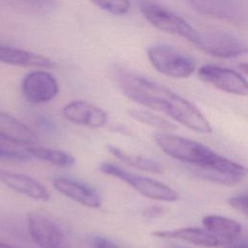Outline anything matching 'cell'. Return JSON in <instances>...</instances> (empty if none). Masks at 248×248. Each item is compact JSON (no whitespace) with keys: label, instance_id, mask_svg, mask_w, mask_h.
I'll return each mask as SVG.
<instances>
[{"label":"cell","instance_id":"52a82bcc","mask_svg":"<svg viewBox=\"0 0 248 248\" xmlns=\"http://www.w3.org/2000/svg\"><path fill=\"white\" fill-rule=\"evenodd\" d=\"M27 230L40 248H68V240L61 226L49 216L30 212L26 217Z\"/></svg>","mask_w":248,"mask_h":248},{"label":"cell","instance_id":"4fadbf2b","mask_svg":"<svg viewBox=\"0 0 248 248\" xmlns=\"http://www.w3.org/2000/svg\"><path fill=\"white\" fill-rule=\"evenodd\" d=\"M152 234L159 238L181 240L205 248H217L222 246L220 239H218L204 228L184 227L174 230L156 231L153 232Z\"/></svg>","mask_w":248,"mask_h":248},{"label":"cell","instance_id":"ba28073f","mask_svg":"<svg viewBox=\"0 0 248 248\" xmlns=\"http://www.w3.org/2000/svg\"><path fill=\"white\" fill-rule=\"evenodd\" d=\"M199 78L213 87L237 96H246L248 83L246 78L238 72L213 64H205L199 68Z\"/></svg>","mask_w":248,"mask_h":248},{"label":"cell","instance_id":"3957f363","mask_svg":"<svg viewBox=\"0 0 248 248\" xmlns=\"http://www.w3.org/2000/svg\"><path fill=\"white\" fill-rule=\"evenodd\" d=\"M99 170L107 175L123 181L145 198L165 202H173L179 199L177 192L165 183L134 173L115 164L103 162L100 164Z\"/></svg>","mask_w":248,"mask_h":248},{"label":"cell","instance_id":"5bb4252c","mask_svg":"<svg viewBox=\"0 0 248 248\" xmlns=\"http://www.w3.org/2000/svg\"><path fill=\"white\" fill-rule=\"evenodd\" d=\"M0 140L19 145H33L38 141V137L20 120L0 111Z\"/></svg>","mask_w":248,"mask_h":248},{"label":"cell","instance_id":"7c38bea8","mask_svg":"<svg viewBox=\"0 0 248 248\" xmlns=\"http://www.w3.org/2000/svg\"><path fill=\"white\" fill-rule=\"evenodd\" d=\"M0 182L11 190L36 201L46 202L50 198V193L44 184L24 173L0 169Z\"/></svg>","mask_w":248,"mask_h":248},{"label":"cell","instance_id":"484cf974","mask_svg":"<svg viewBox=\"0 0 248 248\" xmlns=\"http://www.w3.org/2000/svg\"><path fill=\"white\" fill-rule=\"evenodd\" d=\"M0 248H17V247L14 246V245H11V244L0 242Z\"/></svg>","mask_w":248,"mask_h":248},{"label":"cell","instance_id":"5b68a950","mask_svg":"<svg viewBox=\"0 0 248 248\" xmlns=\"http://www.w3.org/2000/svg\"><path fill=\"white\" fill-rule=\"evenodd\" d=\"M146 54L152 67L167 77L187 78L196 71L194 58L172 46L154 45L146 49Z\"/></svg>","mask_w":248,"mask_h":248},{"label":"cell","instance_id":"9a60e30c","mask_svg":"<svg viewBox=\"0 0 248 248\" xmlns=\"http://www.w3.org/2000/svg\"><path fill=\"white\" fill-rule=\"evenodd\" d=\"M0 62L13 66L40 69H51L55 67V63L47 57L3 44H0Z\"/></svg>","mask_w":248,"mask_h":248},{"label":"cell","instance_id":"277c9868","mask_svg":"<svg viewBox=\"0 0 248 248\" xmlns=\"http://www.w3.org/2000/svg\"><path fill=\"white\" fill-rule=\"evenodd\" d=\"M139 11L155 28L187 40L191 44L198 37L199 30L171 10L152 0H137Z\"/></svg>","mask_w":248,"mask_h":248},{"label":"cell","instance_id":"e0dca14e","mask_svg":"<svg viewBox=\"0 0 248 248\" xmlns=\"http://www.w3.org/2000/svg\"><path fill=\"white\" fill-rule=\"evenodd\" d=\"M25 151L28 153L30 158H35L59 168H70L75 165L76 162L73 155L60 149L30 145L26 147Z\"/></svg>","mask_w":248,"mask_h":248},{"label":"cell","instance_id":"9c48e42d","mask_svg":"<svg viewBox=\"0 0 248 248\" xmlns=\"http://www.w3.org/2000/svg\"><path fill=\"white\" fill-rule=\"evenodd\" d=\"M21 90L30 103L44 104L57 96L59 84L50 73L36 70L24 76L21 82Z\"/></svg>","mask_w":248,"mask_h":248},{"label":"cell","instance_id":"44dd1931","mask_svg":"<svg viewBox=\"0 0 248 248\" xmlns=\"http://www.w3.org/2000/svg\"><path fill=\"white\" fill-rule=\"evenodd\" d=\"M229 204L238 212L247 215L248 213V197L246 193L238 194L229 198Z\"/></svg>","mask_w":248,"mask_h":248},{"label":"cell","instance_id":"8992f818","mask_svg":"<svg viewBox=\"0 0 248 248\" xmlns=\"http://www.w3.org/2000/svg\"><path fill=\"white\" fill-rule=\"evenodd\" d=\"M192 45L202 52L219 58H233L247 52V45L241 38L219 29L199 30Z\"/></svg>","mask_w":248,"mask_h":248},{"label":"cell","instance_id":"30bf717a","mask_svg":"<svg viewBox=\"0 0 248 248\" xmlns=\"http://www.w3.org/2000/svg\"><path fill=\"white\" fill-rule=\"evenodd\" d=\"M53 187L57 192L68 199L89 208H100L102 197L91 185L73 177L56 176L53 178Z\"/></svg>","mask_w":248,"mask_h":248},{"label":"cell","instance_id":"603a6c76","mask_svg":"<svg viewBox=\"0 0 248 248\" xmlns=\"http://www.w3.org/2000/svg\"><path fill=\"white\" fill-rule=\"evenodd\" d=\"M93 248H120L115 243L104 236H95L92 239Z\"/></svg>","mask_w":248,"mask_h":248},{"label":"cell","instance_id":"d4e9b609","mask_svg":"<svg viewBox=\"0 0 248 248\" xmlns=\"http://www.w3.org/2000/svg\"><path fill=\"white\" fill-rule=\"evenodd\" d=\"M164 213V208L159 206H151L146 208L143 211V215H145L148 218H157L159 216H162Z\"/></svg>","mask_w":248,"mask_h":248},{"label":"cell","instance_id":"cb8c5ba5","mask_svg":"<svg viewBox=\"0 0 248 248\" xmlns=\"http://www.w3.org/2000/svg\"><path fill=\"white\" fill-rule=\"evenodd\" d=\"M222 248H247V241L245 236H239L230 242H227L221 246Z\"/></svg>","mask_w":248,"mask_h":248},{"label":"cell","instance_id":"7a4b0ae2","mask_svg":"<svg viewBox=\"0 0 248 248\" xmlns=\"http://www.w3.org/2000/svg\"><path fill=\"white\" fill-rule=\"evenodd\" d=\"M154 141L168 156L196 169L243 178L246 175V169L243 165L218 154L194 140L176 136L170 132H160L154 135Z\"/></svg>","mask_w":248,"mask_h":248},{"label":"cell","instance_id":"7402d4cb","mask_svg":"<svg viewBox=\"0 0 248 248\" xmlns=\"http://www.w3.org/2000/svg\"><path fill=\"white\" fill-rule=\"evenodd\" d=\"M30 158L28 153L24 150H16L3 147L0 145V159L3 160H16V161H26Z\"/></svg>","mask_w":248,"mask_h":248},{"label":"cell","instance_id":"ac0fdd59","mask_svg":"<svg viewBox=\"0 0 248 248\" xmlns=\"http://www.w3.org/2000/svg\"><path fill=\"white\" fill-rule=\"evenodd\" d=\"M107 149L113 157L117 158L118 160H120L121 162H123L124 164L130 167L136 168L138 170H140L146 172L156 173V174L162 173L164 171L162 166L158 162L150 158H146L144 156L138 155V154L128 153L113 145H107Z\"/></svg>","mask_w":248,"mask_h":248},{"label":"cell","instance_id":"2e32d148","mask_svg":"<svg viewBox=\"0 0 248 248\" xmlns=\"http://www.w3.org/2000/svg\"><path fill=\"white\" fill-rule=\"evenodd\" d=\"M205 230L215 235L222 245L242 235V225L234 219L218 215H205L202 220Z\"/></svg>","mask_w":248,"mask_h":248},{"label":"cell","instance_id":"d6986e66","mask_svg":"<svg viewBox=\"0 0 248 248\" xmlns=\"http://www.w3.org/2000/svg\"><path fill=\"white\" fill-rule=\"evenodd\" d=\"M128 113L130 114L131 117H133L137 121L144 125L161 130L162 132H170L176 128V125L173 124L172 122L148 110L133 108V109H129Z\"/></svg>","mask_w":248,"mask_h":248},{"label":"cell","instance_id":"ffe728a7","mask_svg":"<svg viewBox=\"0 0 248 248\" xmlns=\"http://www.w3.org/2000/svg\"><path fill=\"white\" fill-rule=\"evenodd\" d=\"M100 9L115 15L122 16L127 14L131 9L130 0H89Z\"/></svg>","mask_w":248,"mask_h":248},{"label":"cell","instance_id":"4316f807","mask_svg":"<svg viewBox=\"0 0 248 248\" xmlns=\"http://www.w3.org/2000/svg\"><path fill=\"white\" fill-rule=\"evenodd\" d=\"M176 248H181V247H176Z\"/></svg>","mask_w":248,"mask_h":248},{"label":"cell","instance_id":"6da1fadb","mask_svg":"<svg viewBox=\"0 0 248 248\" xmlns=\"http://www.w3.org/2000/svg\"><path fill=\"white\" fill-rule=\"evenodd\" d=\"M115 78L122 93L131 101L163 112L194 132L200 134L212 132V127L202 112L171 89L124 69H118Z\"/></svg>","mask_w":248,"mask_h":248},{"label":"cell","instance_id":"8fae6325","mask_svg":"<svg viewBox=\"0 0 248 248\" xmlns=\"http://www.w3.org/2000/svg\"><path fill=\"white\" fill-rule=\"evenodd\" d=\"M62 114L68 121L90 129L104 127L108 118L103 108L82 100H75L66 104L62 108Z\"/></svg>","mask_w":248,"mask_h":248}]
</instances>
